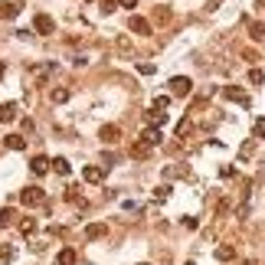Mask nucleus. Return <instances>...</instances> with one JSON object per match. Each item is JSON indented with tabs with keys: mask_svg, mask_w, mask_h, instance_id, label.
<instances>
[{
	"mask_svg": "<svg viewBox=\"0 0 265 265\" xmlns=\"http://www.w3.org/2000/svg\"><path fill=\"white\" fill-rule=\"evenodd\" d=\"M98 138L105 141V144H115V141L121 138V131H118V125H105V128L98 131Z\"/></svg>",
	"mask_w": 265,
	"mask_h": 265,
	"instance_id": "obj_7",
	"label": "nucleus"
},
{
	"mask_svg": "<svg viewBox=\"0 0 265 265\" xmlns=\"http://www.w3.org/2000/svg\"><path fill=\"white\" fill-rule=\"evenodd\" d=\"M30 171H33V174H46V171H49V157L36 154V157L30 161Z\"/></svg>",
	"mask_w": 265,
	"mask_h": 265,
	"instance_id": "obj_10",
	"label": "nucleus"
},
{
	"mask_svg": "<svg viewBox=\"0 0 265 265\" xmlns=\"http://www.w3.org/2000/svg\"><path fill=\"white\" fill-rule=\"evenodd\" d=\"M82 177H86L88 183H101V180H105V171H101V167H86Z\"/></svg>",
	"mask_w": 265,
	"mask_h": 265,
	"instance_id": "obj_11",
	"label": "nucleus"
},
{
	"mask_svg": "<svg viewBox=\"0 0 265 265\" xmlns=\"http://www.w3.org/2000/svg\"><path fill=\"white\" fill-rule=\"evenodd\" d=\"M115 7H118V0H101V10H105V13H111Z\"/></svg>",
	"mask_w": 265,
	"mask_h": 265,
	"instance_id": "obj_26",
	"label": "nucleus"
},
{
	"mask_svg": "<svg viewBox=\"0 0 265 265\" xmlns=\"http://www.w3.org/2000/svg\"><path fill=\"white\" fill-rule=\"evenodd\" d=\"M233 256H236V249H233V246H219V249H216V259H219V262H229Z\"/></svg>",
	"mask_w": 265,
	"mask_h": 265,
	"instance_id": "obj_18",
	"label": "nucleus"
},
{
	"mask_svg": "<svg viewBox=\"0 0 265 265\" xmlns=\"http://www.w3.org/2000/svg\"><path fill=\"white\" fill-rule=\"evenodd\" d=\"M252 134H256V138H265V118H256V125H252Z\"/></svg>",
	"mask_w": 265,
	"mask_h": 265,
	"instance_id": "obj_22",
	"label": "nucleus"
},
{
	"mask_svg": "<svg viewBox=\"0 0 265 265\" xmlns=\"http://www.w3.org/2000/svg\"><path fill=\"white\" fill-rule=\"evenodd\" d=\"M141 141H144V144H151V148H157V144L164 141V134L157 131V128H144V131H141Z\"/></svg>",
	"mask_w": 265,
	"mask_h": 265,
	"instance_id": "obj_5",
	"label": "nucleus"
},
{
	"mask_svg": "<svg viewBox=\"0 0 265 265\" xmlns=\"http://www.w3.org/2000/svg\"><path fill=\"white\" fill-rule=\"evenodd\" d=\"M141 265H148V262H141Z\"/></svg>",
	"mask_w": 265,
	"mask_h": 265,
	"instance_id": "obj_29",
	"label": "nucleus"
},
{
	"mask_svg": "<svg viewBox=\"0 0 265 265\" xmlns=\"http://www.w3.org/2000/svg\"><path fill=\"white\" fill-rule=\"evenodd\" d=\"M56 265H76V252H72V249H59V256H56Z\"/></svg>",
	"mask_w": 265,
	"mask_h": 265,
	"instance_id": "obj_14",
	"label": "nucleus"
},
{
	"mask_svg": "<svg viewBox=\"0 0 265 265\" xmlns=\"http://www.w3.org/2000/svg\"><path fill=\"white\" fill-rule=\"evenodd\" d=\"M118 7H125V10H131V7H138V0H118Z\"/></svg>",
	"mask_w": 265,
	"mask_h": 265,
	"instance_id": "obj_28",
	"label": "nucleus"
},
{
	"mask_svg": "<svg viewBox=\"0 0 265 265\" xmlns=\"http://www.w3.org/2000/svg\"><path fill=\"white\" fill-rule=\"evenodd\" d=\"M20 203H23V206H39V203H43V190H39V187H26L23 193H20Z\"/></svg>",
	"mask_w": 265,
	"mask_h": 265,
	"instance_id": "obj_2",
	"label": "nucleus"
},
{
	"mask_svg": "<svg viewBox=\"0 0 265 265\" xmlns=\"http://www.w3.org/2000/svg\"><path fill=\"white\" fill-rule=\"evenodd\" d=\"M49 98H53L56 105H59V101H66V98H69V88H53V95H49Z\"/></svg>",
	"mask_w": 265,
	"mask_h": 265,
	"instance_id": "obj_21",
	"label": "nucleus"
},
{
	"mask_svg": "<svg viewBox=\"0 0 265 265\" xmlns=\"http://www.w3.org/2000/svg\"><path fill=\"white\" fill-rule=\"evenodd\" d=\"M190 131V121H187V118H183V121H180V125H177V134H187Z\"/></svg>",
	"mask_w": 265,
	"mask_h": 265,
	"instance_id": "obj_27",
	"label": "nucleus"
},
{
	"mask_svg": "<svg viewBox=\"0 0 265 265\" xmlns=\"http://www.w3.org/2000/svg\"><path fill=\"white\" fill-rule=\"evenodd\" d=\"M49 167H53L59 177H69V174H72V164L66 161V157H56V161H49Z\"/></svg>",
	"mask_w": 265,
	"mask_h": 265,
	"instance_id": "obj_8",
	"label": "nucleus"
},
{
	"mask_svg": "<svg viewBox=\"0 0 265 265\" xmlns=\"http://www.w3.org/2000/svg\"><path fill=\"white\" fill-rule=\"evenodd\" d=\"M148 154H151V144H144V141H138V144L131 148V157H138V161H144Z\"/></svg>",
	"mask_w": 265,
	"mask_h": 265,
	"instance_id": "obj_17",
	"label": "nucleus"
},
{
	"mask_svg": "<svg viewBox=\"0 0 265 265\" xmlns=\"http://www.w3.org/2000/svg\"><path fill=\"white\" fill-rule=\"evenodd\" d=\"M128 26H131V33H138V36H148V33H151V23L144 20V16H131V23H128Z\"/></svg>",
	"mask_w": 265,
	"mask_h": 265,
	"instance_id": "obj_6",
	"label": "nucleus"
},
{
	"mask_svg": "<svg viewBox=\"0 0 265 265\" xmlns=\"http://www.w3.org/2000/svg\"><path fill=\"white\" fill-rule=\"evenodd\" d=\"M16 13H20V3H0V16L3 20H13Z\"/></svg>",
	"mask_w": 265,
	"mask_h": 265,
	"instance_id": "obj_15",
	"label": "nucleus"
},
{
	"mask_svg": "<svg viewBox=\"0 0 265 265\" xmlns=\"http://www.w3.org/2000/svg\"><path fill=\"white\" fill-rule=\"evenodd\" d=\"M13 216H16V213L10 210V206H3V210H0V226H10V223H13Z\"/></svg>",
	"mask_w": 265,
	"mask_h": 265,
	"instance_id": "obj_19",
	"label": "nucleus"
},
{
	"mask_svg": "<svg viewBox=\"0 0 265 265\" xmlns=\"http://www.w3.org/2000/svg\"><path fill=\"white\" fill-rule=\"evenodd\" d=\"M167 105H171V98H167V95H157V98H154V108L157 111H164Z\"/></svg>",
	"mask_w": 265,
	"mask_h": 265,
	"instance_id": "obj_24",
	"label": "nucleus"
},
{
	"mask_svg": "<svg viewBox=\"0 0 265 265\" xmlns=\"http://www.w3.org/2000/svg\"><path fill=\"white\" fill-rule=\"evenodd\" d=\"M151 121H154V125H164V121H167V115H164V111H151Z\"/></svg>",
	"mask_w": 265,
	"mask_h": 265,
	"instance_id": "obj_25",
	"label": "nucleus"
},
{
	"mask_svg": "<svg viewBox=\"0 0 265 265\" xmlns=\"http://www.w3.org/2000/svg\"><path fill=\"white\" fill-rule=\"evenodd\" d=\"M190 86H193V82H190L187 76H177V79H171V92L177 95V98H187V95H190Z\"/></svg>",
	"mask_w": 265,
	"mask_h": 265,
	"instance_id": "obj_1",
	"label": "nucleus"
},
{
	"mask_svg": "<svg viewBox=\"0 0 265 265\" xmlns=\"http://www.w3.org/2000/svg\"><path fill=\"white\" fill-rule=\"evenodd\" d=\"M3 144H7L10 151H23L26 148V138H23V134H7V138H3Z\"/></svg>",
	"mask_w": 265,
	"mask_h": 265,
	"instance_id": "obj_9",
	"label": "nucleus"
},
{
	"mask_svg": "<svg viewBox=\"0 0 265 265\" xmlns=\"http://www.w3.org/2000/svg\"><path fill=\"white\" fill-rule=\"evenodd\" d=\"M223 95H226L229 101H236V105H249V95L242 92V88H236V86H226V92H223Z\"/></svg>",
	"mask_w": 265,
	"mask_h": 265,
	"instance_id": "obj_4",
	"label": "nucleus"
},
{
	"mask_svg": "<svg viewBox=\"0 0 265 265\" xmlns=\"http://www.w3.org/2000/svg\"><path fill=\"white\" fill-rule=\"evenodd\" d=\"M20 233L33 236V233H36V219H23V223H20Z\"/></svg>",
	"mask_w": 265,
	"mask_h": 265,
	"instance_id": "obj_20",
	"label": "nucleus"
},
{
	"mask_svg": "<svg viewBox=\"0 0 265 265\" xmlns=\"http://www.w3.org/2000/svg\"><path fill=\"white\" fill-rule=\"evenodd\" d=\"M13 118H16V105H13V101L0 105V125H7V121H13Z\"/></svg>",
	"mask_w": 265,
	"mask_h": 265,
	"instance_id": "obj_12",
	"label": "nucleus"
},
{
	"mask_svg": "<svg viewBox=\"0 0 265 265\" xmlns=\"http://www.w3.org/2000/svg\"><path fill=\"white\" fill-rule=\"evenodd\" d=\"M105 233H108V226H105V223H92V226H86V236H88V239H101Z\"/></svg>",
	"mask_w": 265,
	"mask_h": 265,
	"instance_id": "obj_13",
	"label": "nucleus"
},
{
	"mask_svg": "<svg viewBox=\"0 0 265 265\" xmlns=\"http://www.w3.org/2000/svg\"><path fill=\"white\" fill-rule=\"evenodd\" d=\"M249 33H252V39H256V43H265V23H262V20H256V23L249 26Z\"/></svg>",
	"mask_w": 265,
	"mask_h": 265,
	"instance_id": "obj_16",
	"label": "nucleus"
},
{
	"mask_svg": "<svg viewBox=\"0 0 265 265\" xmlns=\"http://www.w3.org/2000/svg\"><path fill=\"white\" fill-rule=\"evenodd\" d=\"M33 26H36V33H43V36H49V33L56 30L53 16H46V13H36V20H33Z\"/></svg>",
	"mask_w": 265,
	"mask_h": 265,
	"instance_id": "obj_3",
	"label": "nucleus"
},
{
	"mask_svg": "<svg viewBox=\"0 0 265 265\" xmlns=\"http://www.w3.org/2000/svg\"><path fill=\"white\" fill-rule=\"evenodd\" d=\"M262 69H249V82H252V86H262Z\"/></svg>",
	"mask_w": 265,
	"mask_h": 265,
	"instance_id": "obj_23",
	"label": "nucleus"
}]
</instances>
